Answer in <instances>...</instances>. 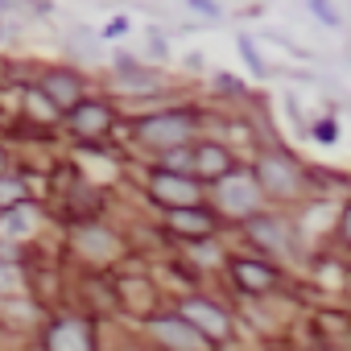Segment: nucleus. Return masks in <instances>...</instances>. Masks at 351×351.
<instances>
[{"mask_svg": "<svg viewBox=\"0 0 351 351\" xmlns=\"http://www.w3.org/2000/svg\"><path fill=\"white\" fill-rule=\"evenodd\" d=\"M186 136H191V116H182V112H161V116L141 120V141H149L157 149H178V145H186Z\"/></svg>", "mask_w": 351, "mask_h": 351, "instance_id": "nucleus-1", "label": "nucleus"}, {"mask_svg": "<svg viewBox=\"0 0 351 351\" xmlns=\"http://www.w3.org/2000/svg\"><path fill=\"white\" fill-rule=\"evenodd\" d=\"M261 203V186L252 182V173H223V182H219V207L232 211V215H252Z\"/></svg>", "mask_w": 351, "mask_h": 351, "instance_id": "nucleus-2", "label": "nucleus"}, {"mask_svg": "<svg viewBox=\"0 0 351 351\" xmlns=\"http://www.w3.org/2000/svg\"><path fill=\"white\" fill-rule=\"evenodd\" d=\"M153 195H157L161 203H169V207H195V199H199V186L186 178V173L161 169V173H153Z\"/></svg>", "mask_w": 351, "mask_h": 351, "instance_id": "nucleus-3", "label": "nucleus"}, {"mask_svg": "<svg viewBox=\"0 0 351 351\" xmlns=\"http://www.w3.org/2000/svg\"><path fill=\"white\" fill-rule=\"evenodd\" d=\"M182 318L199 330V335H211V339H219V335H228V314L219 310V306H211V302H186L182 306Z\"/></svg>", "mask_w": 351, "mask_h": 351, "instance_id": "nucleus-4", "label": "nucleus"}, {"mask_svg": "<svg viewBox=\"0 0 351 351\" xmlns=\"http://www.w3.org/2000/svg\"><path fill=\"white\" fill-rule=\"evenodd\" d=\"M153 335L169 347H178V351H199L203 347V335L186 322V318H157L153 322Z\"/></svg>", "mask_w": 351, "mask_h": 351, "instance_id": "nucleus-5", "label": "nucleus"}, {"mask_svg": "<svg viewBox=\"0 0 351 351\" xmlns=\"http://www.w3.org/2000/svg\"><path fill=\"white\" fill-rule=\"evenodd\" d=\"M42 91L50 95V104L54 108H75V104H83V83H79V75H71V71H54V75H46L42 79Z\"/></svg>", "mask_w": 351, "mask_h": 351, "instance_id": "nucleus-6", "label": "nucleus"}, {"mask_svg": "<svg viewBox=\"0 0 351 351\" xmlns=\"http://www.w3.org/2000/svg\"><path fill=\"white\" fill-rule=\"evenodd\" d=\"M256 186H269L277 195H293L298 191V165L285 161V157H265L261 161V182Z\"/></svg>", "mask_w": 351, "mask_h": 351, "instance_id": "nucleus-7", "label": "nucleus"}, {"mask_svg": "<svg viewBox=\"0 0 351 351\" xmlns=\"http://www.w3.org/2000/svg\"><path fill=\"white\" fill-rule=\"evenodd\" d=\"M108 124H112V112L104 104H75L71 108V128L79 136H99V132H108Z\"/></svg>", "mask_w": 351, "mask_h": 351, "instance_id": "nucleus-8", "label": "nucleus"}, {"mask_svg": "<svg viewBox=\"0 0 351 351\" xmlns=\"http://www.w3.org/2000/svg\"><path fill=\"white\" fill-rule=\"evenodd\" d=\"M38 17H46V5H38V0H0V29H13Z\"/></svg>", "mask_w": 351, "mask_h": 351, "instance_id": "nucleus-9", "label": "nucleus"}, {"mask_svg": "<svg viewBox=\"0 0 351 351\" xmlns=\"http://www.w3.org/2000/svg\"><path fill=\"white\" fill-rule=\"evenodd\" d=\"M50 351H91L87 326L83 322H58L50 330Z\"/></svg>", "mask_w": 351, "mask_h": 351, "instance_id": "nucleus-10", "label": "nucleus"}, {"mask_svg": "<svg viewBox=\"0 0 351 351\" xmlns=\"http://www.w3.org/2000/svg\"><path fill=\"white\" fill-rule=\"evenodd\" d=\"M191 165L199 173H207V178H223V173L232 169V157L219 149V145H203L199 153H191Z\"/></svg>", "mask_w": 351, "mask_h": 351, "instance_id": "nucleus-11", "label": "nucleus"}, {"mask_svg": "<svg viewBox=\"0 0 351 351\" xmlns=\"http://www.w3.org/2000/svg\"><path fill=\"white\" fill-rule=\"evenodd\" d=\"M173 232H182V236H207L211 232V215L199 211V207H173Z\"/></svg>", "mask_w": 351, "mask_h": 351, "instance_id": "nucleus-12", "label": "nucleus"}, {"mask_svg": "<svg viewBox=\"0 0 351 351\" xmlns=\"http://www.w3.org/2000/svg\"><path fill=\"white\" fill-rule=\"evenodd\" d=\"M116 79H120V87H132V91H153L157 87V75L153 71H141L136 62H116Z\"/></svg>", "mask_w": 351, "mask_h": 351, "instance_id": "nucleus-13", "label": "nucleus"}, {"mask_svg": "<svg viewBox=\"0 0 351 351\" xmlns=\"http://www.w3.org/2000/svg\"><path fill=\"white\" fill-rule=\"evenodd\" d=\"M252 240H261V244H269V248H277V252L289 248V232H285L277 219H252Z\"/></svg>", "mask_w": 351, "mask_h": 351, "instance_id": "nucleus-14", "label": "nucleus"}, {"mask_svg": "<svg viewBox=\"0 0 351 351\" xmlns=\"http://www.w3.org/2000/svg\"><path fill=\"white\" fill-rule=\"evenodd\" d=\"M236 281H240L244 289H269V285H273V269L252 265V261H240V265H236Z\"/></svg>", "mask_w": 351, "mask_h": 351, "instance_id": "nucleus-15", "label": "nucleus"}, {"mask_svg": "<svg viewBox=\"0 0 351 351\" xmlns=\"http://www.w3.org/2000/svg\"><path fill=\"white\" fill-rule=\"evenodd\" d=\"M79 248H87L91 256H112V252H116V240H112V236H104L99 228H87V232L79 236Z\"/></svg>", "mask_w": 351, "mask_h": 351, "instance_id": "nucleus-16", "label": "nucleus"}, {"mask_svg": "<svg viewBox=\"0 0 351 351\" xmlns=\"http://www.w3.org/2000/svg\"><path fill=\"white\" fill-rule=\"evenodd\" d=\"M25 199V186L17 182V178H0V211H9V207H17Z\"/></svg>", "mask_w": 351, "mask_h": 351, "instance_id": "nucleus-17", "label": "nucleus"}, {"mask_svg": "<svg viewBox=\"0 0 351 351\" xmlns=\"http://www.w3.org/2000/svg\"><path fill=\"white\" fill-rule=\"evenodd\" d=\"M29 228H34V211H17V215H9V223H5L9 236H25Z\"/></svg>", "mask_w": 351, "mask_h": 351, "instance_id": "nucleus-18", "label": "nucleus"}, {"mask_svg": "<svg viewBox=\"0 0 351 351\" xmlns=\"http://www.w3.org/2000/svg\"><path fill=\"white\" fill-rule=\"evenodd\" d=\"M186 9L199 13V17H223V5H219V0H186Z\"/></svg>", "mask_w": 351, "mask_h": 351, "instance_id": "nucleus-19", "label": "nucleus"}, {"mask_svg": "<svg viewBox=\"0 0 351 351\" xmlns=\"http://www.w3.org/2000/svg\"><path fill=\"white\" fill-rule=\"evenodd\" d=\"M310 13H314L322 25H339V13L330 9V0H310Z\"/></svg>", "mask_w": 351, "mask_h": 351, "instance_id": "nucleus-20", "label": "nucleus"}, {"mask_svg": "<svg viewBox=\"0 0 351 351\" xmlns=\"http://www.w3.org/2000/svg\"><path fill=\"white\" fill-rule=\"evenodd\" d=\"M236 46H240V54H244V62L252 66V75H265V62H261V54L252 50V42H248V38H240Z\"/></svg>", "mask_w": 351, "mask_h": 351, "instance_id": "nucleus-21", "label": "nucleus"}, {"mask_svg": "<svg viewBox=\"0 0 351 351\" xmlns=\"http://www.w3.org/2000/svg\"><path fill=\"white\" fill-rule=\"evenodd\" d=\"M124 34H128V17H116V21H108V29H104V38H112V42L124 38Z\"/></svg>", "mask_w": 351, "mask_h": 351, "instance_id": "nucleus-22", "label": "nucleus"}, {"mask_svg": "<svg viewBox=\"0 0 351 351\" xmlns=\"http://www.w3.org/2000/svg\"><path fill=\"white\" fill-rule=\"evenodd\" d=\"M314 136H322V141H335V124H330V120L314 124Z\"/></svg>", "mask_w": 351, "mask_h": 351, "instance_id": "nucleus-23", "label": "nucleus"}, {"mask_svg": "<svg viewBox=\"0 0 351 351\" xmlns=\"http://www.w3.org/2000/svg\"><path fill=\"white\" fill-rule=\"evenodd\" d=\"M9 281H13V277H9V269H5V265H0V293H5V289H9Z\"/></svg>", "mask_w": 351, "mask_h": 351, "instance_id": "nucleus-24", "label": "nucleus"}]
</instances>
